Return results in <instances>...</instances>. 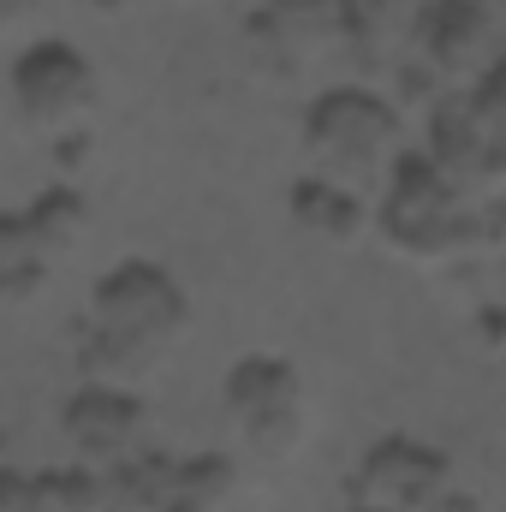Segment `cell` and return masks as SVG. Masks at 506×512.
<instances>
[{
  "instance_id": "obj_9",
  "label": "cell",
  "mask_w": 506,
  "mask_h": 512,
  "mask_svg": "<svg viewBox=\"0 0 506 512\" xmlns=\"http://www.w3.org/2000/svg\"><path fill=\"white\" fill-rule=\"evenodd\" d=\"M256 24L286 60H328L346 42H358L352 0H268Z\"/></svg>"
},
{
  "instance_id": "obj_18",
  "label": "cell",
  "mask_w": 506,
  "mask_h": 512,
  "mask_svg": "<svg viewBox=\"0 0 506 512\" xmlns=\"http://www.w3.org/2000/svg\"><path fill=\"white\" fill-rule=\"evenodd\" d=\"M364 512H381V507H364Z\"/></svg>"
},
{
  "instance_id": "obj_5",
  "label": "cell",
  "mask_w": 506,
  "mask_h": 512,
  "mask_svg": "<svg viewBox=\"0 0 506 512\" xmlns=\"http://www.w3.org/2000/svg\"><path fill=\"white\" fill-rule=\"evenodd\" d=\"M298 399H304L298 370L286 358H268V352L239 358L227 370V382H221L227 417L239 423V435L251 447H262V453H286L298 441Z\"/></svg>"
},
{
  "instance_id": "obj_4",
  "label": "cell",
  "mask_w": 506,
  "mask_h": 512,
  "mask_svg": "<svg viewBox=\"0 0 506 512\" xmlns=\"http://www.w3.org/2000/svg\"><path fill=\"white\" fill-rule=\"evenodd\" d=\"M6 90H12L18 120H24L30 131H48V137L84 126V114H90V108H96V96H102L90 54H84V48H72V42H60V36L30 42V48L12 60Z\"/></svg>"
},
{
  "instance_id": "obj_6",
  "label": "cell",
  "mask_w": 506,
  "mask_h": 512,
  "mask_svg": "<svg viewBox=\"0 0 506 512\" xmlns=\"http://www.w3.org/2000/svg\"><path fill=\"white\" fill-rule=\"evenodd\" d=\"M453 489L447 459L411 435H387L358 459V501L381 512H435V501Z\"/></svg>"
},
{
  "instance_id": "obj_1",
  "label": "cell",
  "mask_w": 506,
  "mask_h": 512,
  "mask_svg": "<svg viewBox=\"0 0 506 512\" xmlns=\"http://www.w3.org/2000/svg\"><path fill=\"white\" fill-rule=\"evenodd\" d=\"M298 143L310 155V173L322 179H340V185H364L387 173V161L399 155L405 143V114L376 96V90H358V84H334L322 90L310 108H304V126Z\"/></svg>"
},
{
  "instance_id": "obj_15",
  "label": "cell",
  "mask_w": 506,
  "mask_h": 512,
  "mask_svg": "<svg viewBox=\"0 0 506 512\" xmlns=\"http://www.w3.org/2000/svg\"><path fill=\"white\" fill-rule=\"evenodd\" d=\"M42 489L54 495V507L60 512H96L102 507V483H96L90 471H60V477H48Z\"/></svg>"
},
{
  "instance_id": "obj_17",
  "label": "cell",
  "mask_w": 506,
  "mask_h": 512,
  "mask_svg": "<svg viewBox=\"0 0 506 512\" xmlns=\"http://www.w3.org/2000/svg\"><path fill=\"white\" fill-rule=\"evenodd\" d=\"M30 495H36V489H30L18 471H0V512H24L30 507Z\"/></svg>"
},
{
  "instance_id": "obj_2",
  "label": "cell",
  "mask_w": 506,
  "mask_h": 512,
  "mask_svg": "<svg viewBox=\"0 0 506 512\" xmlns=\"http://www.w3.org/2000/svg\"><path fill=\"white\" fill-rule=\"evenodd\" d=\"M376 233L399 256H417V262L459 251V239H465L459 191L441 179V167L429 155H393L387 161V197L376 203Z\"/></svg>"
},
{
  "instance_id": "obj_8",
  "label": "cell",
  "mask_w": 506,
  "mask_h": 512,
  "mask_svg": "<svg viewBox=\"0 0 506 512\" xmlns=\"http://www.w3.org/2000/svg\"><path fill=\"white\" fill-rule=\"evenodd\" d=\"M286 209L316 245H334V251H352V245H364L376 233V203L358 185H340V179H322V173L292 179Z\"/></svg>"
},
{
  "instance_id": "obj_16",
  "label": "cell",
  "mask_w": 506,
  "mask_h": 512,
  "mask_svg": "<svg viewBox=\"0 0 506 512\" xmlns=\"http://www.w3.org/2000/svg\"><path fill=\"white\" fill-rule=\"evenodd\" d=\"M42 6H48V0H0V36H18Z\"/></svg>"
},
{
  "instance_id": "obj_10",
  "label": "cell",
  "mask_w": 506,
  "mask_h": 512,
  "mask_svg": "<svg viewBox=\"0 0 506 512\" xmlns=\"http://www.w3.org/2000/svg\"><path fill=\"white\" fill-rule=\"evenodd\" d=\"M60 423L78 441L84 459H120V453L137 447V435H143V405L131 399L126 387L90 382L66 399V417Z\"/></svg>"
},
{
  "instance_id": "obj_14",
  "label": "cell",
  "mask_w": 506,
  "mask_h": 512,
  "mask_svg": "<svg viewBox=\"0 0 506 512\" xmlns=\"http://www.w3.org/2000/svg\"><path fill=\"white\" fill-rule=\"evenodd\" d=\"M227 489H233V465L227 459H197V465H185L179 471V495H191V501H227Z\"/></svg>"
},
{
  "instance_id": "obj_7",
  "label": "cell",
  "mask_w": 506,
  "mask_h": 512,
  "mask_svg": "<svg viewBox=\"0 0 506 512\" xmlns=\"http://www.w3.org/2000/svg\"><path fill=\"white\" fill-rule=\"evenodd\" d=\"M411 42L423 48V60H429L441 78H447V72L471 78V72H483L489 54H495V12H489L483 0H429L423 18H417V30H411Z\"/></svg>"
},
{
  "instance_id": "obj_3",
  "label": "cell",
  "mask_w": 506,
  "mask_h": 512,
  "mask_svg": "<svg viewBox=\"0 0 506 512\" xmlns=\"http://www.w3.org/2000/svg\"><path fill=\"white\" fill-rule=\"evenodd\" d=\"M90 316H96V334L137 346V352H161L173 346L185 328H191V304H185V286L161 268V262H143L131 256L120 268H108L90 292Z\"/></svg>"
},
{
  "instance_id": "obj_11",
  "label": "cell",
  "mask_w": 506,
  "mask_h": 512,
  "mask_svg": "<svg viewBox=\"0 0 506 512\" xmlns=\"http://www.w3.org/2000/svg\"><path fill=\"white\" fill-rule=\"evenodd\" d=\"M84 233H90V209L66 185H48L18 209V239H24V256H36V262H60Z\"/></svg>"
},
{
  "instance_id": "obj_12",
  "label": "cell",
  "mask_w": 506,
  "mask_h": 512,
  "mask_svg": "<svg viewBox=\"0 0 506 512\" xmlns=\"http://www.w3.org/2000/svg\"><path fill=\"white\" fill-rule=\"evenodd\" d=\"M423 6H429V0H352V24H358L364 42L393 48V42H411Z\"/></svg>"
},
{
  "instance_id": "obj_13",
  "label": "cell",
  "mask_w": 506,
  "mask_h": 512,
  "mask_svg": "<svg viewBox=\"0 0 506 512\" xmlns=\"http://www.w3.org/2000/svg\"><path fill=\"white\" fill-rule=\"evenodd\" d=\"M441 96H447V90H441V72H435L429 60H405V66H399V102H393L399 114H405V108H435Z\"/></svg>"
}]
</instances>
